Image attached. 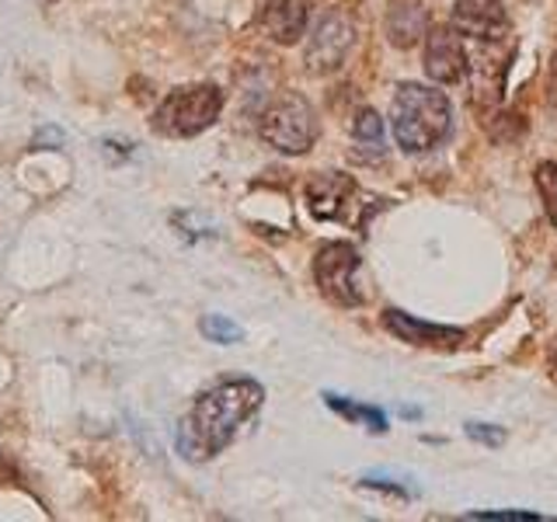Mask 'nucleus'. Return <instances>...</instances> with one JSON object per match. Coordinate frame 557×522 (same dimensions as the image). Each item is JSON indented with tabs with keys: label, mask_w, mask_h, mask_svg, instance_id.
<instances>
[{
	"label": "nucleus",
	"mask_w": 557,
	"mask_h": 522,
	"mask_svg": "<svg viewBox=\"0 0 557 522\" xmlns=\"http://www.w3.org/2000/svg\"><path fill=\"white\" fill-rule=\"evenodd\" d=\"M324 400H327V405L335 408L342 418H348V422H359V425L373 428V432H383V428H387V418H383V411H376V408L352 405V400H342L338 394H324Z\"/></svg>",
	"instance_id": "obj_14"
},
{
	"label": "nucleus",
	"mask_w": 557,
	"mask_h": 522,
	"mask_svg": "<svg viewBox=\"0 0 557 522\" xmlns=\"http://www.w3.org/2000/svg\"><path fill=\"white\" fill-rule=\"evenodd\" d=\"M550 101L557 104V52H554V60H550Z\"/></svg>",
	"instance_id": "obj_20"
},
{
	"label": "nucleus",
	"mask_w": 557,
	"mask_h": 522,
	"mask_svg": "<svg viewBox=\"0 0 557 522\" xmlns=\"http://www.w3.org/2000/svg\"><path fill=\"white\" fill-rule=\"evenodd\" d=\"M223 112V91L216 84H188L171 91L153 112V129L171 139H188L209 129Z\"/></svg>",
	"instance_id": "obj_3"
},
{
	"label": "nucleus",
	"mask_w": 557,
	"mask_h": 522,
	"mask_svg": "<svg viewBox=\"0 0 557 522\" xmlns=\"http://www.w3.org/2000/svg\"><path fill=\"white\" fill-rule=\"evenodd\" d=\"M383 327H387L394 338L418 345V348H457L467 341V335L460 327L429 324V321H418V318H411V313H400V310L383 313Z\"/></svg>",
	"instance_id": "obj_10"
},
{
	"label": "nucleus",
	"mask_w": 557,
	"mask_h": 522,
	"mask_svg": "<svg viewBox=\"0 0 557 522\" xmlns=\"http://www.w3.org/2000/svg\"><path fill=\"white\" fill-rule=\"evenodd\" d=\"M258 133L269 147L278 153H307L318 144V115H313L310 101L300 95H283L272 101L265 115L258 122Z\"/></svg>",
	"instance_id": "obj_6"
},
{
	"label": "nucleus",
	"mask_w": 557,
	"mask_h": 522,
	"mask_svg": "<svg viewBox=\"0 0 557 522\" xmlns=\"http://www.w3.org/2000/svg\"><path fill=\"white\" fill-rule=\"evenodd\" d=\"M310 25V0H269L261 8L258 28L278 46H293L307 35Z\"/></svg>",
	"instance_id": "obj_11"
},
{
	"label": "nucleus",
	"mask_w": 557,
	"mask_h": 522,
	"mask_svg": "<svg viewBox=\"0 0 557 522\" xmlns=\"http://www.w3.org/2000/svg\"><path fill=\"white\" fill-rule=\"evenodd\" d=\"M449 25L474 42H505L512 32L509 11L498 0H457Z\"/></svg>",
	"instance_id": "obj_8"
},
{
	"label": "nucleus",
	"mask_w": 557,
	"mask_h": 522,
	"mask_svg": "<svg viewBox=\"0 0 557 522\" xmlns=\"http://www.w3.org/2000/svg\"><path fill=\"white\" fill-rule=\"evenodd\" d=\"M467 435L474 443H481V446H502L505 443V432L502 428H484L481 422H470L467 425Z\"/></svg>",
	"instance_id": "obj_17"
},
{
	"label": "nucleus",
	"mask_w": 557,
	"mask_h": 522,
	"mask_svg": "<svg viewBox=\"0 0 557 522\" xmlns=\"http://www.w3.org/2000/svg\"><path fill=\"white\" fill-rule=\"evenodd\" d=\"M356 46V22L345 11H327L310 32V42L304 52V63L313 77H327L345 66L348 52Z\"/></svg>",
	"instance_id": "obj_7"
},
{
	"label": "nucleus",
	"mask_w": 557,
	"mask_h": 522,
	"mask_svg": "<svg viewBox=\"0 0 557 522\" xmlns=\"http://www.w3.org/2000/svg\"><path fill=\"white\" fill-rule=\"evenodd\" d=\"M202 335L209 341H220V345H231V341H240V327L234 321L220 318V313H209V318L202 321Z\"/></svg>",
	"instance_id": "obj_16"
},
{
	"label": "nucleus",
	"mask_w": 557,
	"mask_h": 522,
	"mask_svg": "<svg viewBox=\"0 0 557 522\" xmlns=\"http://www.w3.org/2000/svg\"><path fill=\"white\" fill-rule=\"evenodd\" d=\"M429 35V11L414 0H397L387 14V39L394 49H411Z\"/></svg>",
	"instance_id": "obj_12"
},
{
	"label": "nucleus",
	"mask_w": 557,
	"mask_h": 522,
	"mask_svg": "<svg viewBox=\"0 0 557 522\" xmlns=\"http://www.w3.org/2000/svg\"><path fill=\"white\" fill-rule=\"evenodd\" d=\"M265 405V390L258 380L231 376L213 383L196 397L191 411L178 425V449L188 460H209L231 446L237 435L248 428L251 418Z\"/></svg>",
	"instance_id": "obj_1"
},
{
	"label": "nucleus",
	"mask_w": 557,
	"mask_h": 522,
	"mask_svg": "<svg viewBox=\"0 0 557 522\" xmlns=\"http://www.w3.org/2000/svg\"><path fill=\"white\" fill-rule=\"evenodd\" d=\"M536 188H540V199H544V209L557 231V164L544 161L536 167Z\"/></svg>",
	"instance_id": "obj_15"
},
{
	"label": "nucleus",
	"mask_w": 557,
	"mask_h": 522,
	"mask_svg": "<svg viewBox=\"0 0 557 522\" xmlns=\"http://www.w3.org/2000/svg\"><path fill=\"white\" fill-rule=\"evenodd\" d=\"M391 129L405 153L435 150L453 129L449 98L425 84H400L391 101Z\"/></svg>",
	"instance_id": "obj_2"
},
{
	"label": "nucleus",
	"mask_w": 557,
	"mask_h": 522,
	"mask_svg": "<svg viewBox=\"0 0 557 522\" xmlns=\"http://www.w3.org/2000/svg\"><path fill=\"white\" fill-rule=\"evenodd\" d=\"M470 519H495V522H536L533 512H474Z\"/></svg>",
	"instance_id": "obj_18"
},
{
	"label": "nucleus",
	"mask_w": 557,
	"mask_h": 522,
	"mask_svg": "<svg viewBox=\"0 0 557 522\" xmlns=\"http://www.w3.org/2000/svg\"><path fill=\"white\" fill-rule=\"evenodd\" d=\"M352 139L362 157H383V119L373 109H362L352 122Z\"/></svg>",
	"instance_id": "obj_13"
},
{
	"label": "nucleus",
	"mask_w": 557,
	"mask_h": 522,
	"mask_svg": "<svg viewBox=\"0 0 557 522\" xmlns=\"http://www.w3.org/2000/svg\"><path fill=\"white\" fill-rule=\"evenodd\" d=\"M383 199L366 196V191L342 171H321L307 182V209L327 223H356L370 220Z\"/></svg>",
	"instance_id": "obj_4"
},
{
	"label": "nucleus",
	"mask_w": 557,
	"mask_h": 522,
	"mask_svg": "<svg viewBox=\"0 0 557 522\" xmlns=\"http://www.w3.org/2000/svg\"><path fill=\"white\" fill-rule=\"evenodd\" d=\"M547 373H550V380L557 383V338H554L550 348H547Z\"/></svg>",
	"instance_id": "obj_19"
},
{
	"label": "nucleus",
	"mask_w": 557,
	"mask_h": 522,
	"mask_svg": "<svg viewBox=\"0 0 557 522\" xmlns=\"http://www.w3.org/2000/svg\"><path fill=\"white\" fill-rule=\"evenodd\" d=\"M470 52L457 28H429L425 35V74L435 84H460L467 77Z\"/></svg>",
	"instance_id": "obj_9"
},
{
	"label": "nucleus",
	"mask_w": 557,
	"mask_h": 522,
	"mask_svg": "<svg viewBox=\"0 0 557 522\" xmlns=\"http://www.w3.org/2000/svg\"><path fill=\"white\" fill-rule=\"evenodd\" d=\"M313 278L324 300L335 307H362L366 289H362V258L348 240H327L313 254Z\"/></svg>",
	"instance_id": "obj_5"
},
{
	"label": "nucleus",
	"mask_w": 557,
	"mask_h": 522,
	"mask_svg": "<svg viewBox=\"0 0 557 522\" xmlns=\"http://www.w3.org/2000/svg\"><path fill=\"white\" fill-rule=\"evenodd\" d=\"M554 278H557V265H554Z\"/></svg>",
	"instance_id": "obj_21"
}]
</instances>
